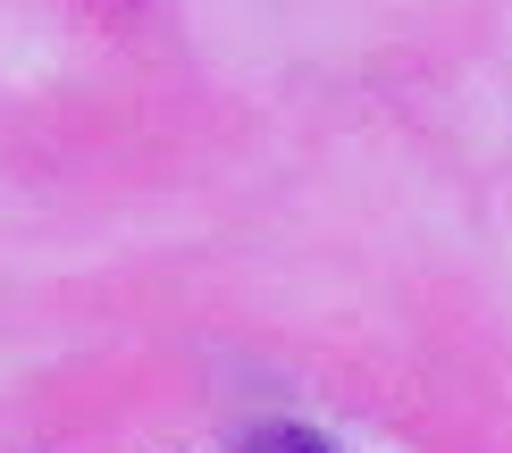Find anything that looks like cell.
Listing matches in <instances>:
<instances>
[{"mask_svg": "<svg viewBox=\"0 0 512 453\" xmlns=\"http://www.w3.org/2000/svg\"><path fill=\"white\" fill-rule=\"evenodd\" d=\"M244 453H336L319 428H303V420H269V428H252L244 437Z\"/></svg>", "mask_w": 512, "mask_h": 453, "instance_id": "6da1fadb", "label": "cell"}]
</instances>
